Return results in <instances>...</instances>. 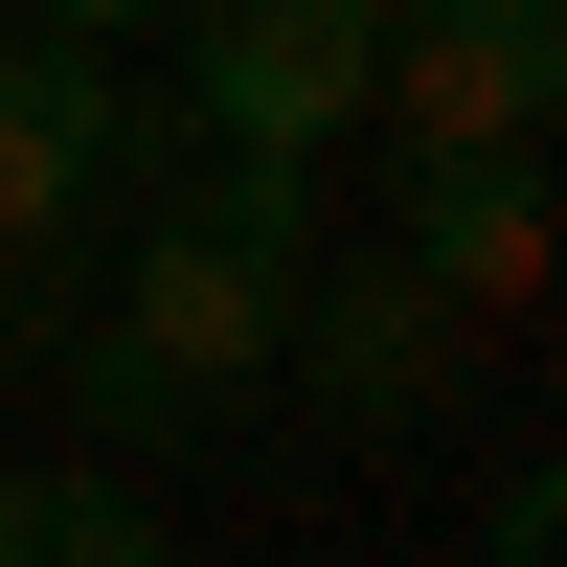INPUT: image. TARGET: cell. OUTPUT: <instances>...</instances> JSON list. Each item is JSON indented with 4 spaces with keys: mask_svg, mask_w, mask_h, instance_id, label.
Instances as JSON below:
<instances>
[{
    "mask_svg": "<svg viewBox=\"0 0 567 567\" xmlns=\"http://www.w3.org/2000/svg\"><path fill=\"white\" fill-rule=\"evenodd\" d=\"M296 272H318V250H250V227H205V205H136V227H114V296H91V341H69L91 454H205V432H272Z\"/></svg>",
    "mask_w": 567,
    "mask_h": 567,
    "instance_id": "6da1fadb",
    "label": "cell"
},
{
    "mask_svg": "<svg viewBox=\"0 0 567 567\" xmlns=\"http://www.w3.org/2000/svg\"><path fill=\"white\" fill-rule=\"evenodd\" d=\"M159 23H182V136H250V159H318V136H363L386 0H159Z\"/></svg>",
    "mask_w": 567,
    "mask_h": 567,
    "instance_id": "7a4b0ae2",
    "label": "cell"
},
{
    "mask_svg": "<svg viewBox=\"0 0 567 567\" xmlns=\"http://www.w3.org/2000/svg\"><path fill=\"white\" fill-rule=\"evenodd\" d=\"M363 114L409 159H499V136H567V0H386V69Z\"/></svg>",
    "mask_w": 567,
    "mask_h": 567,
    "instance_id": "3957f363",
    "label": "cell"
},
{
    "mask_svg": "<svg viewBox=\"0 0 567 567\" xmlns=\"http://www.w3.org/2000/svg\"><path fill=\"white\" fill-rule=\"evenodd\" d=\"M454 363H477V318H454L409 250H318V272H296V341H272V386L341 409V432H432Z\"/></svg>",
    "mask_w": 567,
    "mask_h": 567,
    "instance_id": "277c9868",
    "label": "cell"
},
{
    "mask_svg": "<svg viewBox=\"0 0 567 567\" xmlns=\"http://www.w3.org/2000/svg\"><path fill=\"white\" fill-rule=\"evenodd\" d=\"M91 205H114V69L69 23H0V318H45Z\"/></svg>",
    "mask_w": 567,
    "mask_h": 567,
    "instance_id": "5b68a950",
    "label": "cell"
},
{
    "mask_svg": "<svg viewBox=\"0 0 567 567\" xmlns=\"http://www.w3.org/2000/svg\"><path fill=\"white\" fill-rule=\"evenodd\" d=\"M409 272H432L454 318H523L567 272V205H545V136H499V159H409Z\"/></svg>",
    "mask_w": 567,
    "mask_h": 567,
    "instance_id": "8992f818",
    "label": "cell"
},
{
    "mask_svg": "<svg viewBox=\"0 0 567 567\" xmlns=\"http://www.w3.org/2000/svg\"><path fill=\"white\" fill-rule=\"evenodd\" d=\"M182 499L136 477V454H69V477H0V567H159Z\"/></svg>",
    "mask_w": 567,
    "mask_h": 567,
    "instance_id": "52a82bcc",
    "label": "cell"
},
{
    "mask_svg": "<svg viewBox=\"0 0 567 567\" xmlns=\"http://www.w3.org/2000/svg\"><path fill=\"white\" fill-rule=\"evenodd\" d=\"M477 545H499V567H567V454H523V477L477 499Z\"/></svg>",
    "mask_w": 567,
    "mask_h": 567,
    "instance_id": "ba28073f",
    "label": "cell"
},
{
    "mask_svg": "<svg viewBox=\"0 0 567 567\" xmlns=\"http://www.w3.org/2000/svg\"><path fill=\"white\" fill-rule=\"evenodd\" d=\"M23 23H69V45H136V23H159V0H23Z\"/></svg>",
    "mask_w": 567,
    "mask_h": 567,
    "instance_id": "9c48e42d",
    "label": "cell"
}]
</instances>
